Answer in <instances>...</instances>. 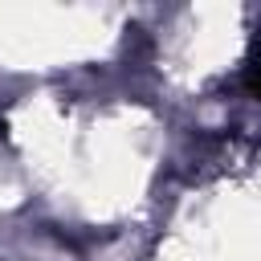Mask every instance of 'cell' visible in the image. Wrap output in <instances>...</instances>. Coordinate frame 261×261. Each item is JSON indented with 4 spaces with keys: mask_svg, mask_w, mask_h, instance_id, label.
I'll list each match as a JSON object with an SVG mask.
<instances>
[{
    "mask_svg": "<svg viewBox=\"0 0 261 261\" xmlns=\"http://www.w3.org/2000/svg\"><path fill=\"white\" fill-rule=\"evenodd\" d=\"M253 86L261 90V65H253Z\"/></svg>",
    "mask_w": 261,
    "mask_h": 261,
    "instance_id": "1",
    "label": "cell"
}]
</instances>
